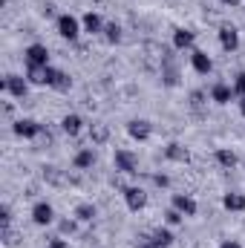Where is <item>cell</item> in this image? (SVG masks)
Returning a JSON list of instances; mask_svg holds the SVG:
<instances>
[{"label":"cell","instance_id":"obj_14","mask_svg":"<svg viewBox=\"0 0 245 248\" xmlns=\"http://www.w3.org/2000/svg\"><path fill=\"white\" fill-rule=\"evenodd\" d=\"M173 208H176V211H182L184 217H196V211H199L196 199H193V196H187V193H176V196H173Z\"/></svg>","mask_w":245,"mask_h":248},{"label":"cell","instance_id":"obj_6","mask_svg":"<svg viewBox=\"0 0 245 248\" xmlns=\"http://www.w3.org/2000/svg\"><path fill=\"white\" fill-rule=\"evenodd\" d=\"M150 133H153V124L147 122V119H133V122H127V136L136 139V141H147Z\"/></svg>","mask_w":245,"mask_h":248},{"label":"cell","instance_id":"obj_32","mask_svg":"<svg viewBox=\"0 0 245 248\" xmlns=\"http://www.w3.org/2000/svg\"><path fill=\"white\" fill-rule=\"evenodd\" d=\"M9 225H12V208L0 205V228H9Z\"/></svg>","mask_w":245,"mask_h":248},{"label":"cell","instance_id":"obj_22","mask_svg":"<svg viewBox=\"0 0 245 248\" xmlns=\"http://www.w3.org/2000/svg\"><path fill=\"white\" fill-rule=\"evenodd\" d=\"M44 179H46L49 185H55V187H63L66 182H69V176L63 173L61 168H55V165H46V168H44Z\"/></svg>","mask_w":245,"mask_h":248},{"label":"cell","instance_id":"obj_13","mask_svg":"<svg viewBox=\"0 0 245 248\" xmlns=\"http://www.w3.org/2000/svg\"><path fill=\"white\" fill-rule=\"evenodd\" d=\"M159 75H162V84L165 87H179V81H182V75H179V66L170 61V63H162V69H159Z\"/></svg>","mask_w":245,"mask_h":248},{"label":"cell","instance_id":"obj_38","mask_svg":"<svg viewBox=\"0 0 245 248\" xmlns=\"http://www.w3.org/2000/svg\"><path fill=\"white\" fill-rule=\"evenodd\" d=\"M219 248H243V246H240V243H234V240H225Z\"/></svg>","mask_w":245,"mask_h":248},{"label":"cell","instance_id":"obj_1","mask_svg":"<svg viewBox=\"0 0 245 248\" xmlns=\"http://www.w3.org/2000/svg\"><path fill=\"white\" fill-rule=\"evenodd\" d=\"M0 90L9 93L12 98H26V95H29V81H26L23 75H6L3 84H0Z\"/></svg>","mask_w":245,"mask_h":248},{"label":"cell","instance_id":"obj_23","mask_svg":"<svg viewBox=\"0 0 245 248\" xmlns=\"http://www.w3.org/2000/svg\"><path fill=\"white\" fill-rule=\"evenodd\" d=\"M237 162H240V159H237L234 150H228V147H219V150H216V165H219V168L231 170V168H237Z\"/></svg>","mask_w":245,"mask_h":248},{"label":"cell","instance_id":"obj_19","mask_svg":"<svg viewBox=\"0 0 245 248\" xmlns=\"http://www.w3.org/2000/svg\"><path fill=\"white\" fill-rule=\"evenodd\" d=\"M193 41H196V32H190V29H176L173 32V49H193Z\"/></svg>","mask_w":245,"mask_h":248},{"label":"cell","instance_id":"obj_18","mask_svg":"<svg viewBox=\"0 0 245 248\" xmlns=\"http://www.w3.org/2000/svg\"><path fill=\"white\" fill-rule=\"evenodd\" d=\"M234 95H237L234 87H228V84H222V81H216V84L211 87V101H216V104H228Z\"/></svg>","mask_w":245,"mask_h":248},{"label":"cell","instance_id":"obj_39","mask_svg":"<svg viewBox=\"0 0 245 248\" xmlns=\"http://www.w3.org/2000/svg\"><path fill=\"white\" fill-rule=\"evenodd\" d=\"M219 3H222V6H231V9H237V6H240V0H219Z\"/></svg>","mask_w":245,"mask_h":248},{"label":"cell","instance_id":"obj_36","mask_svg":"<svg viewBox=\"0 0 245 248\" xmlns=\"http://www.w3.org/2000/svg\"><path fill=\"white\" fill-rule=\"evenodd\" d=\"M41 15H44V17H52V15H55V6H52V3H44Z\"/></svg>","mask_w":245,"mask_h":248},{"label":"cell","instance_id":"obj_8","mask_svg":"<svg viewBox=\"0 0 245 248\" xmlns=\"http://www.w3.org/2000/svg\"><path fill=\"white\" fill-rule=\"evenodd\" d=\"M124 202H127V208L133 211V214H138L144 205H147V193L141 190V187H136V185H130L127 190H124Z\"/></svg>","mask_w":245,"mask_h":248},{"label":"cell","instance_id":"obj_5","mask_svg":"<svg viewBox=\"0 0 245 248\" xmlns=\"http://www.w3.org/2000/svg\"><path fill=\"white\" fill-rule=\"evenodd\" d=\"M81 23H78V17H72V15H61L58 17V35L66 38V41H75L78 35H81Z\"/></svg>","mask_w":245,"mask_h":248},{"label":"cell","instance_id":"obj_16","mask_svg":"<svg viewBox=\"0 0 245 248\" xmlns=\"http://www.w3.org/2000/svg\"><path fill=\"white\" fill-rule=\"evenodd\" d=\"M61 130L69 136V139H75V136L84 130V119H81L78 113H66V116H63V122H61Z\"/></svg>","mask_w":245,"mask_h":248},{"label":"cell","instance_id":"obj_26","mask_svg":"<svg viewBox=\"0 0 245 248\" xmlns=\"http://www.w3.org/2000/svg\"><path fill=\"white\" fill-rule=\"evenodd\" d=\"M222 205H225L228 211H245V196L237 193V190H231V193L222 196Z\"/></svg>","mask_w":245,"mask_h":248},{"label":"cell","instance_id":"obj_15","mask_svg":"<svg viewBox=\"0 0 245 248\" xmlns=\"http://www.w3.org/2000/svg\"><path fill=\"white\" fill-rule=\"evenodd\" d=\"M190 63H193V69H196L199 75H208V72L214 69L211 55H208V52H202V49H193V52H190Z\"/></svg>","mask_w":245,"mask_h":248},{"label":"cell","instance_id":"obj_27","mask_svg":"<svg viewBox=\"0 0 245 248\" xmlns=\"http://www.w3.org/2000/svg\"><path fill=\"white\" fill-rule=\"evenodd\" d=\"M0 243L6 248H15V246H20V234L9 225V228H0Z\"/></svg>","mask_w":245,"mask_h":248},{"label":"cell","instance_id":"obj_40","mask_svg":"<svg viewBox=\"0 0 245 248\" xmlns=\"http://www.w3.org/2000/svg\"><path fill=\"white\" fill-rule=\"evenodd\" d=\"M240 113H243V116H245V95H243V98H240Z\"/></svg>","mask_w":245,"mask_h":248},{"label":"cell","instance_id":"obj_4","mask_svg":"<svg viewBox=\"0 0 245 248\" xmlns=\"http://www.w3.org/2000/svg\"><path fill=\"white\" fill-rule=\"evenodd\" d=\"M49 72H52V66L26 63V81H29L32 87H49Z\"/></svg>","mask_w":245,"mask_h":248},{"label":"cell","instance_id":"obj_7","mask_svg":"<svg viewBox=\"0 0 245 248\" xmlns=\"http://www.w3.org/2000/svg\"><path fill=\"white\" fill-rule=\"evenodd\" d=\"M219 46L225 49V52H237V46H240V32H237V26H219Z\"/></svg>","mask_w":245,"mask_h":248},{"label":"cell","instance_id":"obj_9","mask_svg":"<svg viewBox=\"0 0 245 248\" xmlns=\"http://www.w3.org/2000/svg\"><path fill=\"white\" fill-rule=\"evenodd\" d=\"M26 63H38V66H49V49L44 44H29L23 52Z\"/></svg>","mask_w":245,"mask_h":248},{"label":"cell","instance_id":"obj_12","mask_svg":"<svg viewBox=\"0 0 245 248\" xmlns=\"http://www.w3.org/2000/svg\"><path fill=\"white\" fill-rule=\"evenodd\" d=\"M49 87H52L55 93H69V87H72L69 72H63V69H55V66H52V72H49Z\"/></svg>","mask_w":245,"mask_h":248},{"label":"cell","instance_id":"obj_10","mask_svg":"<svg viewBox=\"0 0 245 248\" xmlns=\"http://www.w3.org/2000/svg\"><path fill=\"white\" fill-rule=\"evenodd\" d=\"M52 219H55V211H52L49 202H35L32 205V222L35 225H49Z\"/></svg>","mask_w":245,"mask_h":248},{"label":"cell","instance_id":"obj_28","mask_svg":"<svg viewBox=\"0 0 245 248\" xmlns=\"http://www.w3.org/2000/svg\"><path fill=\"white\" fill-rule=\"evenodd\" d=\"M104 41L107 44H122V26L119 23H104Z\"/></svg>","mask_w":245,"mask_h":248},{"label":"cell","instance_id":"obj_11","mask_svg":"<svg viewBox=\"0 0 245 248\" xmlns=\"http://www.w3.org/2000/svg\"><path fill=\"white\" fill-rule=\"evenodd\" d=\"M165 159H168V162H176V165H187V162H190V150H187L184 144H179V141H170V144L165 147Z\"/></svg>","mask_w":245,"mask_h":248},{"label":"cell","instance_id":"obj_34","mask_svg":"<svg viewBox=\"0 0 245 248\" xmlns=\"http://www.w3.org/2000/svg\"><path fill=\"white\" fill-rule=\"evenodd\" d=\"M150 179H153V185H156V187H168V185H170V179H168L165 173H153Z\"/></svg>","mask_w":245,"mask_h":248},{"label":"cell","instance_id":"obj_31","mask_svg":"<svg viewBox=\"0 0 245 248\" xmlns=\"http://www.w3.org/2000/svg\"><path fill=\"white\" fill-rule=\"evenodd\" d=\"M182 219H184L182 211H176V208H168V211H165V222H168V225H179Z\"/></svg>","mask_w":245,"mask_h":248},{"label":"cell","instance_id":"obj_37","mask_svg":"<svg viewBox=\"0 0 245 248\" xmlns=\"http://www.w3.org/2000/svg\"><path fill=\"white\" fill-rule=\"evenodd\" d=\"M46 248H69V246H66V240H52Z\"/></svg>","mask_w":245,"mask_h":248},{"label":"cell","instance_id":"obj_20","mask_svg":"<svg viewBox=\"0 0 245 248\" xmlns=\"http://www.w3.org/2000/svg\"><path fill=\"white\" fill-rule=\"evenodd\" d=\"M110 141V127L101 122L90 124V144H107Z\"/></svg>","mask_w":245,"mask_h":248},{"label":"cell","instance_id":"obj_17","mask_svg":"<svg viewBox=\"0 0 245 248\" xmlns=\"http://www.w3.org/2000/svg\"><path fill=\"white\" fill-rule=\"evenodd\" d=\"M81 26H84L87 35H101V32H104V20H101V15H95V12H87V15L81 17Z\"/></svg>","mask_w":245,"mask_h":248},{"label":"cell","instance_id":"obj_3","mask_svg":"<svg viewBox=\"0 0 245 248\" xmlns=\"http://www.w3.org/2000/svg\"><path fill=\"white\" fill-rule=\"evenodd\" d=\"M12 133L20 139H38L44 133V124H38L35 119H17V122H12Z\"/></svg>","mask_w":245,"mask_h":248},{"label":"cell","instance_id":"obj_35","mask_svg":"<svg viewBox=\"0 0 245 248\" xmlns=\"http://www.w3.org/2000/svg\"><path fill=\"white\" fill-rule=\"evenodd\" d=\"M3 119H6V122L15 119V104H12V101H3Z\"/></svg>","mask_w":245,"mask_h":248},{"label":"cell","instance_id":"obj_33","mask_svg":"<svg viewBox=\"0 0 245 248\" xmlns=\"http://www.w3.org/2000/svg\"><path fill=\"white\" fill-rule=\"evenodd\" d=\"M234 93L243 98L245 95V72H237V78H234Z\"/></svg>","mask_w":245,"mask_h":248},{"label":"cell","instance_id":"obj_25","mask_svg":"<svg viewBox=\"0 0 245 248\" xmlns=\"http://www.w3.org/2000/svg\"><path fill=\"white\" fill-rule=\"evenodd\" d=\"M150 246H156V248L173 246V234H170L168 228H156V231H153V237H150Z\"/></svg>","mask_w":245,"mask_h":248},{"label":"cell","instance_id":"obj_41","mask_svg":"<svg viewBox=\"0 0 245 248\" xmlns=\"http://www.w3.org/2000/svg\"><path fill=\"white\" fill-rule=\"evenodd\" d=\"M144 248H156V246H150V243H147V246H144Z\"/></svg>","mask_w":245,"mask_h":248},{"label":"cell","instance_id":"obj_29","mask_svg":"<svg viewBox=\"0 0 245 248\" xmlns=\"http://www.w3.org/2000/svg\"><path fill=\"white\" fill-rule=\"evenodd\" d=\"M187 101H190V107H193V110H202V107H205V101H208V93H205V90H193Z\"/></svg>","mask_w":245,"mask_h":248},{"label":"cell","instance_id":"obj_2","mask_svg":"<svg viewBox=\"0 0 245 248\" xmlns=\"http://www.w3.org/2000/svg\"><path fill=\"white\" fill-rule=\"evenodd\" d=\"M113 162H116V170H119V173H127V176L138 173V156H136L133 150H116Z\"/></svg>","mask_w":245,"mask_h":248},{"label":"cell","instance_id":"obj_24","mask_svg":"<svg viewBox=\"0 0 245 248\" xmlns=\"http://www.w3.org/2000/svg\"><path fill=\"white\" fill-rule=\"evenodd\" d=\"M95 217H98V211H95L92 202H81V205H75V219H81V222H92Z\"/></svg>","mask_w":245,"mask_h":248},{"label":"cell","instance_id":"obj_30","mask_svg":"<svg viewBox=\"0 0 245 248\" xmlns=\"http://www.w3.org/2000/svg\"><path fill=\"white\" fill-rule=\"evenodd\" d=\"M58 231H61V237H72V234L78 231V222H75V219H61V222H58Z\"/></svg>","mask_w":245,"mask_h":248},{"label":"cell","instance_id":"obj_21","mask_svg":"<svg viewBox=\"0 0 245 248\" xmlns=\"http://www.w3.org/2000/svg\"><path fill=\"white\" fill-rule=\"evenodd\" d=\"M72 165H75V170H90V168L95 165V153H92V147L78 150V153H75V159H72Z\"/></svg>","mask_w":245,"mask_h":248}]
</instances>
